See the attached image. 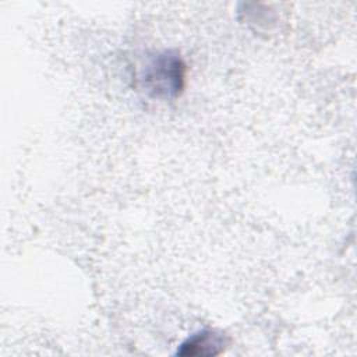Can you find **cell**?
Returning a JSON list of instances; mask_svg holds the SVG:
<instances>
[{"label":"cell","mask_w":357,"mask_h":357,"mask_svg":"<svg viewBox=\"0 0 357 357\" xmlns=\"http://www.w3.org/2000/svg\"><path fill=\"white\" fill-rule=\"evenodd\" d=\"M185 70V64L177 53L162 52L145 67L144 86L153 98H177L184 89Z\"/></svg>","instance_id":"cell-1"},{"label":"cell","mask_w":357,"mask_h":357,"mask_svg":"<svg viewBox=\"0 0 357 357\" xmlns=\"http://www.w3.org/2000/svg\"><path fill=\"white\" fill-rule=\"evenodd\" d=\"M227 339L216 331H202L190 336L177 350L184 357H212L225 351Z\"/></svg>","instance_id":"cell-2"}]
</instances>
